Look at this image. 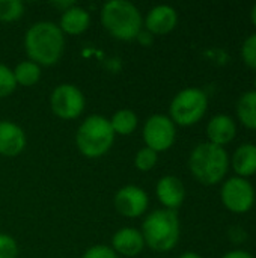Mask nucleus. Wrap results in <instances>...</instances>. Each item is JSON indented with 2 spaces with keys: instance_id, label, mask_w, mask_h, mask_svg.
<instances>
[{
  "instance_id": "a211bd4d",
  "label": "nucleus",
  "mask_w": 256,
  "mask_h": 258,
  "mask_svg": "<svg viewBox=\"0 0 256 258\" xmlns=\"http://www.w3.org/2000/svg\"><path fill=\"white\" fill-rule=\"evenodd\" d=\"M237 118L250 130H256V91L244 92L237 101Z\"/></svg>"
},
{
  "instance_id": "20e7f679",
  "label": "nucleus",
  "mask_w": 256,
  "mask_h": 258,
  "mask_svg": "<svg viewBox=\"0 0 256 258\" xmlns=\"http://www.w3.org/2000/svg\"><path fill=\"white\" fill-rule=\"evenodd\" d=\"M145 246H149L155 252H169L172 251L181 234L180 219L177 212L160 209L149 213L143 222L140 230Z\"/></svg>"
},
{
  "instance_id": "0eeeda50",
  "label": "nucleus",
  "mask_w": 256,
  "mask_h": 258,
  "mask_svg": "<svg viewBox=\"0 0 256 258\" xmlns=\"http://www.w3.org/2000/svg\"><path fill=\"white\" fill-rule=\"evenodd\" d=\"M142 136L145 147L154 150L155 153H163L175 144L177 127L167 115L155 113L145 121Z\"/></svg>"
},
{
  "instance_id": "5701e85b",
  "label": "nucleus",
  "mask_w": 256,
  "mask_h": 258,
  "mask_svg": "<svg viewBox=\"0 0 256 258\" xmlns=\"http://www.w3.org/2000/svg\"><path fill=\"white\" fill-rule=\"evenodd\" d=\"M17 89V82L14 77V71L5 65L0 63V98L9 97Z\"/></svg>"
},
{
  "instance_id": "7ed1b4c3",
  "label": "nucleus",
  "mask_w": 256,
  "mask_h": 258,
  "mask_svg": "<svg viewBox=\"0 0 256 258\" xmlns=\"http://www.w3.org/2000/svg\"><path fill=\"white\" fill-rule=\"evenodd\" d=\"M192 175L202 184L211 186L220 183L229 168V156L223 147L211 142L198 144L189 157Z\"/></svg>"
},
{
  "instance_id": "c756f323",
  "label": "nucleus",
  "mask_w": 256,
  "mask_h": 258,
  "mask_svg": "<svg viewBox=\"0 0 256 258\" xmlns=\"http://www.w3.org/2000/svg\"><path fill=\"white\" fill-rule=\"evenodd\" d=\"M253 85H255V91H256V76H255V83H253Z\"/></svg>"
},
{
  "instance_id": "bb28decb",
  "label": "nucleus",
  "mask_w": 256,
  "mask_h": 258,
  "mask_svg": "<svg viewBox=\"0 0 256 258\" xmlns=\"http://www.w3.org/2000/svg\"><path fill=\"white\" fill-rule=\"evenodd\" d=\"M223 258H253L250 252L247 251H243V249H234V251H229L226 252Z\"/></svg>"
},
{
  "instance_id": "4be33fe9",
  "label": "nucleus",
  "mask_w": 256,
  "mask_h": 258,
  "mask_svg": "<svg viewBox=\"0 0 256 258\" xmlns=\"http://www.w3.org/2000/svg\"><path fill=\"white\" fill-rule=\"evenodd\" d=\"M157 162H158V153H155L154 150H151L148 147L140 148L134 157V165L142 172L151 171L157 165Z\"/></svg>"
},
{
  "instance_id": "412c9836",
  "label": "nucleus",
  "mask_w": 256,
  "mask_h": 258,
  "mask_svg": "<svg viewBox=\"0 0 256 258\" xmlns=\"http://www.w3.org/2000/svg\"><path fill=\"white\" fill-rule=\"evenodd\" d=\"M24 14V5L21 0H0V21H17Z\"/></svg>"
},
{
  "instance_id": "423d86ee",
  "label": "nucleus",
  "mask_w": 256,
  "mask_h": 258,
  "mask_svg": "<svg viewBox=\"0 0 256 258\" xmlns=\"http://www.w3.org/2000/svg\"><path fill=\"white\" fill-rule=\"evenodd\" d=\"M208 109V97L199 88H186L170 101L169 118L174 124L190 127L198 124Z\"/></svg>"
},
{
  "instance_id": "aec40b11",
  "label": "nucleus",
  "mask_w": 256,
  "mask_h": 258,
  "mask_svg": "<svg viewBox=\"0 0 256 258\" xmlns=\"http://www.w3.org/2000/svg\"><path fill=\"white\" fill-rule=\"evenodd\" d=\"M14 77L17 82V86L30 88L36 85L41 79V67L32 60H23L20 62L14 70Z\"/></svg>"
},
{
  "instance_id": "9b49d317",
  "label": "nucleus",
  "mask_w": 256,
  "mask_h": 258,
  "mask_svg": "<svg viewBox=\"0 0 256 258\" xmlns=\"http://www.w3.org/2000/svg\"><path fill=\"white\" fill-rule=\"evenodd\" d=\"M178 24V14L170 5H157L146 14L143 26L151 35H167Z\"/></svg>"
},
{
  "instance_id": "f8f14e48",
  "label": "nucleus",
  "mask_w": 256,
  "mask_h": 258,
  "mask_svg": "<svg viewBox=\"0 0 256 258\" xmlns=\"http://www.w3.org/2000/svg\"><path fill=\"white\" fill-rule=\"evenodd\" d=\"M155 194L161 206L167 210L177 212L186 200V187L175 175H164L155 186Z\"/></svg>"
},
{
  "instance_id": "1a4fd4ad",
  "label": "nucleus",
  "mask_w": 256,
  "mask_h": 258,
  "mask_svg": "<svg viewBox=\"0 0 256 258\" xmlns=\"http://www.w3.org/2000/svg\"><path fill=\"white\" fill-rule=\"evenodd\" d=\"M220 200L229 212L238 215L247 213L255 204V189L249 180L241 177H232L223 183L220 190Z\"/></svg>"
},
{
  "instance_id": "9d476101",
  "label": "nucleus",
  "mask_w": 256,
  "mask_h": 258,
  "mask_svg": "<svg viewBox=\"0 0 256 258\" xmlns=\"http://www.w3.org/2000/svg\"><path fill=\"white\" fill-rule=\"evenodd\" d=\"M113 203L119 215L125 218H139L146 212L149 206V198L142 187L127 184L115 194Z\"/></svg>"
},
{
  "instance_id": "f257e3e1",
  "label": "nucleus",
  "mask_w": 256,
  "mask_h": 258,
  "mask_svg": "<svg viewBox=\"0 0 256 258\" xmlns=\"http://www.w3.org/2000/svg\"><path fill=\"white\" fill-rule=\"evenodd\" d=\"M65 48V36L53 21H36L24 35V50L29 60L39 67H51L59 62Z\"/></svg>"
},
{
  "instance_id": "ddd939ff",
  "label": "nucleus",
  "mask_w": 256,
  "mask_h": 258,
  "mask_svg": "<svg viewBox=\"0 0 256 258\" xmlns=\"http://www.w3.org/2000/svg\"><path fill=\"white\" fill-rule=\"evenodd\" d=\"M27 138L24 130L8 119L0 121V156L17 157L26 148Z\"/></svg>"
},
{
  "instance_id": "c85d7f7f",
  "label": "nucleus",
  "mask_w": 256,
  "mask_h": 258,
  "mask_svg": "<svg viewBox=\"0 0 256 258\" xmlns=\"http://www.w3.org/2000/svg\"><path fill=\"white\" fill-rule=\"evenodd\" d=\"M250 20H252L253 26H255V27H256V3H255V5H253L252 11H250Z\"/></svg>"
},
{
  "instance_id": "cd10ccee",
  "label": "nucleus",
  "mask_w": 256,
  "mask_h": 258,
  "mask_svg": "<svg viewBox=\"0 0 256 258\" xmlns=\"http://www.w3.org/2000/svg\"><path fill=\"white\" fill-rule=\"evenodd\" d=\"M180 258H202L199 254H196V252H193V251H187V252H184V254H181Z\"/></svg>"
},
{
  "instance_id": "39448f33",
  "label": "nucleus",
  "mask_w": 256,
  "mask_h": 258,
  "mask_svg": "<svg viewBox=\"0 0 256 258\" xmlns=\"http://www.w3.org/2000/svg\"><path fill=\"white\" fill-rule=\"evenodd\" d=\"M115 136L109 118L103 115H89L77 128L75 144L84 157L98 159L112 148Z\"/></svg>"
},
{
  "instance_id": "4468645a",
  "label": "nucleus",
  "mask_w": 256,
  "mask_h": 258,
  "mask_svg": "<svg viewBox=\"0 0 256 258\" xmlns=\"http://www.w3.org/2000/svg\"><path fill=\"white\" fill-rule=\"evenodd\" d=\"M145 248V240L140 230L133 227H124L118 230L112 237V249L122 257H136Z\"/></svg>"
},
{
  "instance_id": "393cba45",
  "label": "nucleus",
  "mask_w": 256,
  "mask_h": 258,
  "mask_svg": "<svg viewBox=\"0 0 256 258\" xmlns=\"http://www.w3.org/2000/svg\"><path fill=\"white\" fill-rule=\"evenodd\" d=\"M18 257V245L15 239L9 234L0 233V258Z\"/></svg>"
},
{
  "instance_id": "2eb2a0df",
  "label": "nucleus",
  "mask_w": 256,
  "mask_h": 258,
  "mask_svg": "<svg viewBox=\"0 0 256 258\" xmlns=\"http://www.w3.org/2000/svg\"><path fill=\"white\" fill-rule=\"evenodd\" d=\"M237 135V125L235 121L225 113H219L216 116H213L208 124H207V136H208V142L223 147L229 142L234 141Z\"/></svg>"
},
{
  "instance_id": "f3484780",
  "label": "nucleus",
  "mask_w": 256,
  "mask_h": 258,
  "mask_svg": "<svg viewBox=\"0 0 256 258\" xmlns=\"http://www.w3.org/2000/svg\"><path fill=\"white\" fill-rule=\"evenodd\" d=\"M237 177L246 178L256 174V145L241 144L232 154L231 162Z\"/></svg>"
},
{
  "instance_id": "dca6fc26",
  "label": "nucleus",
  "mask_w": 256,
  "mask_h": 258,
  "mask_svg": "<svg viewBox=\"0 0 256 258\" xmlns=\"http://www.w3.org/2000/svg\"><path fill=\"white\" fill-rule=\"evenodd\" d=\"M91 24V15L89 12L81 6H71L66 11L62 12L59 20V29L65 35H81L88 30Z\"/></svg>"
},
{
  "instance_id": "f03ea898",
  "label": "nucleus",
  "mask_w": 256,
  "mask_h": 258,
  "mask_svg": "<svg viewBox=\"0 0 256 258\" xmlns=\"http://www.w3.org/2000/svg\"><path fill=\"white\" fill-rule=\"evenodd\" d=\"M103 27L119 41L137 39L143 17L139 8L128 0H109L101 8Z\"/></svg>"
},
{
  "instance_id": "6ab92c4d",
  "label": "nucleus",
  "mask_w": 256,
  "mask_h": 258,
  "mask_svg": "<svg viewBox=\"0 0 256 258\" xmlns=\"http://www.w3.org/2000/svg\"><path fill=\"white\" fill-rule=\"evenodd\" d=\"M109 121L115 135H122V136L131 135L139 124V118L131 109H119L118 112L113 113V116Z\"/></svg>"
},
{
  "instance_id": "6e6552de",
  "label": "nucleus",
  "mask_w": 256,
  "mask_h": 258,
  "mask_svg": "<svg viewBox=\"0 0 256 258\" xmlns=\"http://www.w3.org/2000/svg\"><path fill=\"white\" fill-rule=\"evenodd\" d=\"M86 106V100L83 92L71 85V83H62L56 86L50 95V107L53 113L60 119H75L78 118Z\"/></svg>"
},
{
  "instance_id": "a878e982",
  "label": "nucleus",
  "mask_w": 256,
  "mask_h": 258,
  "mask_svg": "<svg viewBox=\"0 0 256 258\" xmlns=\"http://www.w3.org/2000/svg\"><path fill=\"white\" fill-rule=\"evenodd\" d=\"M81 258H119V255L107 245H95L91 246Z\"/></svg>"
},
{
  "instance_id": "b1692460",
  "label": "nucleus",
  "mask_w": 256,
  "mask_h": 258,
  "mask_svg": "<svg viewBox=\"0 0 256 258\" xmlns=\"http://www.w3.org/2000/svg\"><path fill=\"white\" fill-rule=\"evenodd\" d=\"M241 57L244 63L256 70V33L250 35L241 47Z\"/></svg>"
}]
</instances>
